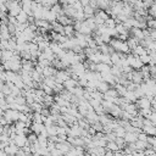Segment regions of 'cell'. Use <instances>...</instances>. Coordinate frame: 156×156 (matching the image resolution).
I'll return each instance as SVG.
<instances>
[{
  "mask_svg": "<svg viewBox=\"0 0 156 156\" xmlns=\"http://www.w3.org/2000/svg\"><path fill=\"white\" fill-rule=\"evenodd\" d=\"M126 43H127V45L129 46V49L132 50V49H134V48L139 44V40H138L136 38H134V37H132V35H130V37H128V38H127V41H126Z\"/></svg>",
  "mask_w": 156,
  "mask_h": 156,
  "instance_id": "23",
  "label": "cell"
},
{
  "mask_svg": "<svg viewBox=\"0 0 156 156\" xmlns=\"http://www.w3.org/2000/svg\"><path fill=\"white\" fill-rule=\"evenodd\" d=\"M141 130L145 132L147 135H156V126H144Z\"/></svg>",
  "mask_w": 156,
  "mask_h": 156,
  "instance_id": "24",
  "label": "cell"
},
{
  "mask_svg": "<svg viewBox=\"0 0 156 156\" xmlns=\"http://www.w3.org/2000/svg\"><path fill=\"white\" fill-rule=\"evenodd\" d=\"M28 17H29V15L27 12H24L23 10H21V12L16 16L18 23H26V22H28Z\"/></svg>",
  "mask_w": 156,
  "mask_h": 156,
  "instance_id": "22",
  "label": "cell"
},
{
  "mask_svg": "<svg viewBox=\"0 0 156 156\" xmlns=\"http://www.w3.org/2000/svg\"><path fill=\"white\" fill-rule=\"evenodd\" d=\"M74 28H73V24H67V26H63V34L68 38L73 37L74 35Z\"/></svg>",
  "mask_w": 156,
  "mask_h": 156,
  "instance_id": "19",
  "label": "cell"
},
{
  "mask_svg": "<svg viewBox=\"0 0 156 156\" xmlns=\"http://www.w3.org/2000/svg\"><path fill=\"white\" fill-rule=\"evenodd\" d=\"M147 12H149V15H150L151 17L156 18V4H155V2H154V4L147 9Z\"/></svg>",
  "mask_w": 156,
  "mask_h": 156,
  "instance_id": "38",
  "label": "cell"
},
{
  "mask_svg": "<svg viewBox=\"0 0 156 156\" xmlns=\"http://www.w3.org/2000/svg\"><path fill=\"white\" fill-rule=\"evenodd\" d=\"M35 34H37V30H33L29 26L26 27V28L23 29V32H22V35H23V38H24L26 41H32L33 38L35 37Z\"/></svg>",
  "mask_w": 156,
  "mask_h": 156,
  "instance_id": "6",
  "label": "cell"
},
{
  "mask_svg": "<svg viewBox=\"0 0 156 156\" xmlns=\"http://www.w3.org/2000/svg\"><path fill=\"white\" fill-rule=\"evenodd\" d=\"M56 21L58 22V23H61L62 26H67V24H73V18H71V17H68L67 15H65V13H61V15H57V17H56Z\"/></svg>",
  "mask_w": 156,
  "mask_h": 156,
  "instance_id": "7",
  "label": "cell"
},
{
  "mask_svg": "<svg viewBox=\"0 0 156 156\" xmlns=\"http://www.w3.org/2000/svg\"><path fill=\"white\" fill-rule=\"evenodd\" d=\"M104 24H105L107 28H115L116 24H117V22H116V18H113V17H108V18L105 21Z\"/></svg>",
  "mask_w": 156,
  "mask_h": 156,
  "instance_id": "32",
  "label": "cell"
},
{
  "mask_svg": "<svg viewBox=\"0 0 156 156\" xmlns=\"http://www.w3.org/2000/svg\"><path fill=\"white\" fill-rule=\"evenodd\" d=\"M5 118H6V121H7V123L10 124V123H12V122H16V121H18V116H20V111L18 110H13V108H7V110H5L4 111V115H2Z\"/></svg>",
  "mask_w": 156,
  "mask_h": 156,
  "instance_id": "2",
  "label": "cell"
},
{
  "mask_svg": "<svg viewBox=\"0 0 156 156\" xmlns=\"http://www.w3.org/2000/svg\"><path fill=\"white\" fill-rule=\"evenodd\" d=\"M45 126H44V123H38V122H32L30 123V130L33 132V133H35V134H40V132H41V129L44 128Z\"/></svg>",
  "mask_w": 156,
  "mask_h": 156,
  "instance_id": "15",
  "label": "cell"
},
{
  "mask_svg": "<svg viewBox=\"0 0 156 156\" xmlns=\"http://www.w3.org/2000/svg\"><path fill=\"white\" fill-rule=\"evenodd\" d=\"M124 141L128 144V143H135L138 140V134L134 133V132H126L124 134Z\"/></svg>",
  "mask_w": 156,
  "mask_h": 156,
  "instance_id": "12",
  "label": "cell"
},
{
  "mask_svg": "<svg viewBox=\"0 0 156 156\" xmlns=\"http://www.w3.org/2000/svg\"><path fill=\"white\" fill-rule=\"evenodd\" d=\"M115 141H116V144L118 145L119 149H124V147H126V144H127V143L124 141V138H122V136H116Z\"/></svg>",
  "mask_w": 156,
  "mask_h": 156,
  "instance_id": "36",
  "label": "cell"
},
{
  "mask_svg": "<svg viewBox=\"0 0 156 156\" xmlns=\"http://www.w3.org/2000/svg\"><path fill=\"white\" fill-rule=\"evenodd\" d=\"M21 65H22V69L28 71V72H32L34 69L35 62L33 60H22L21 61Z\"/></svg>",
  "mask_w": 156,
  "mask_h": 156,
  "instance_id": "10",
  "label": "cell"
},
{
  "mask_svg": "<svg viewBox=\"0 0 156 156\" xmlns=\"http://www.w3.org/2000/svg\"><path fill=\"white\" fill-rule=\"evenodd\" d=\"M56 72H57V69L54 67V66H46V67H44L43 68V76L44 77H50V76H55L56 74Z\"/></svg>",
  "mask_w": 156,
  "mask_h": 156,
  "instance_id": "13",
  "label": "cell"
},
{
  "mask_svg": "<svg viewBox=\"0 0 156 156\" xmlns=\"http://www.w3.org/2000/svg\"><path fill=\"white\" fill-rule=\"evenodd\" d=\"M27 140H28V143L32 145V144H35L37 141H38V134H35V133H30V134H28V136H27Z\"/></svg>",
  "mask_w": 156,
  "mask_h": 156,
  "instance_id": "35",
  "label": "cell"
},
{
  "mask_svg": "<svg viewBox=\"0 0 156 156\" xmlns=\"http://www.w3.org/2000/svg\"><path fill=\"white\" fill-rule=\"evenodd\" d=\"M5 151H6V154L9 155H15L16 152H17V150H18V146L16 145V144H13V143H11V144H9V145H6L5 146V149H4Z\"/></svg>",
  "mask_w": 156,
  "mask_h": 156,
  "instance_id": "21",
  "label": "cell"
},
{
  "mask_svg": "<svg viewBox=\"0 0 156 156\" xmlns=\"http://www.w3.org/2000/svg\"><path fill=\"white\" fill-rule=\"evenodd\" d=\"M143 65H144V63L141 62V60L139 58V56H135V58H134V61L132 62L130 67H132V68H134V69H140Z\"/></svg>",
  "mask_w": 156,
  "mask_h": 156,
  "instance_id": "29",
  "label": "cell"
},
{
  "mask_svg": "<svg viewBox=\"0 0 156 156\" xmlns=\"http://www.w3.org/2000/svg\"><path fill=\"white\" fill-rule=\"evenodd\" d=\"M108 45H110L115 51H119V52H123V54L130 52V49H129V46L127 45V43H126L124 40L118 39V38L111 39L110 43H108Z\"/></svg>",
  "mask_w": 156,
  "mask_h": 156,
  "instance_id": "1",
  "label": "cell"
},
{
  "mask_svg": "<svg viewBox=\"0 0 156 156\" xmlns=\"http://www.w3.org/2000/svg\"><path fill=\"white\" fill-rule=\"evenodd\" d=\"M100 62H104V63H107V65H112V62H111V57H110V55H107V54H102L101 52V56H100Z\"/></svg>",
  "mask_w": 156,
  "mask_h": 156,
  "instance_id": "33",
  "label": "cell"
},
{
  "mask_svg": "<svg viewBox=\"0 0 156 156\" xmlns=\"http://www.w3.org/2000/svg\"><path fill=\"white\" fill-rule=\"evenodd\" d=\"M147 118H150L151 122L154 123V126H156V111H151V113H150V116Z\"/></svg>",
  "mask_w": 156,
  "mask_h": 156,
  "instance_id": "40",
  "label": "cell"
},
{
  "mask_svg": "<svg viewBox=\"0 0 156 156\" xmlns=\"http://www.w3.org/2000/svg\"><path fill=\"white\" fill-rule=\"evenodd\" d=\"M15 54V51L13 50H9V49H5V50H2V55H1V60L2 61H7V60H10L11 58V56Z\"/></svg>",
  "mask_w": 156,
  "mask_h": 156,
  "instance_id": "25",
  "label": "cell"
},
{
  "mask_svg": "<svg viewBox=\"0 0 156 156\" xmlns=\"http://www.w3.org/2000/svg\"><path fill=\"white\" fill-rule=\"evenodd\" d=\"M110 69H111V66L107 65V63H104V62L96 63V71L100 72V73H102V72H110Z\"/></svg>",
  "mask_w": 156,
  "mask_h": 156,
  "instance_id": "20",
  "label": "cell"
},
{
  "mask_svg": "<svg viewBox=\"0 0 156 156\" xmlns=\"http://www.w3.org/2000/svg\"><path fill=\"white\" fill-rule=\"evenodd\" d=\"M122 108L118 106V105H116V104H113L112 105V107L108 110V113L111 115V116H113V117H121V115H122Z\"/></svg>",
  "mask_w": 156,
  "mask_h": 156,
  "instance_id": "14",
  "label": "cell"
},
{
  "mask_svg": "<svg viewBox=\"0 0 156 156\" xmlns=\"http://www.w3.org/2000/svg\"><path fill=\"white\" fill-rule=\"evenodd\" d=\"M62 84H63V88H65V89H67L68 91H71V90H72L74 87L79 85V84H78V79L72 78V77H69V78H68L67 80H65Z\"/></svg>",
  "mask_w": 156,
  "mask_h": 156,
  "instance_id": "8",
  "label": "cell"
},
{
  "mask_svg": "<svg viewBox=\"0 0 156 156\" xmlns=\"http://www.w3.org/2000/svg\"><path fill=\"white\" fill-rule=\"evenodd\" d=\"M112 1H115V2H118V1H121V0H112Z\"/></svg>",
  "mask_w": 156,
  "mask_h": 156,
  "instance_id": "42",
  "label": "cell"
},
{
  "mask_svg": "<svg viewBox=\"0 0 156 156\" xmlns=\"http://www.w3.org/2000/svg\"><path fill=\"white\" fill-rule=\"evenodd\" d=\"M106 149H108V150H111V151H113V152H116V151L119 150V147H118V145L116 144L115 140H108L107 144H106Z\"/></svg>",
  "mask_w": 156,
  "mask_h": 156,
  "instance_id": "28",
  "label": "cell"
},
{
  "mask_svg": "<svg viewBox=\"0 0 156 156\" xmlns=\"http://www.w3.org/2000/svg\"><path fill=\"white\" fill-rule=\"evenodd\" d=\"M110 88V84L107 83V82H105V80H98V84H96V89L99 90V91H101L102 94L104 93H106L107 91V89Z\"/></svg>",
  "mask_w": 156,
  "mask_h": 156,
  "instance_id": "17",
  "label": "cell"
},
{
  "mask_svg": "<svg viewBox=\"0 0 156 156\" xmlns=\"http://www.w3.org/2000/svg\"><path fill=\"white\" fill-rule=\"evenodd\" d=\"M139 58L141 60V62L144 63V65H149L150 63V60H151V57H150V55L146 52V54H143V55H140L139 56Z\"/></svg>",
  "mask_w": 156,
  "mask_h": 156,
  "instance_id": "37",
  "label": "cell"
},
{
  "mask_svg": "<svg viewBox=\"0 0 156 156\" xmlns=\"http://www.w3.org/2000/svg\"><path fill=\"white\" fill-rule=\"evenodd\" d=\"M147 136H149V135H147L145 132H143V130H141L140 133H138V139H139V140H144V141H146V140H147Z\"/></svg>",
  "mask_w": 156,
  "mask_h": 156,
  "instance_id": "39",
  "label": "cell"
},
{
  "mask_svg": "<svg viewBox=\"0 0 156 156\" xmlns=\"http://www.w3.org/2000/svg\"><path fill=\"white\" fill-rule=\"evenodd\" d=\"M113 132L116 133L117 136H122V138H123L124 134H126V129H124V127H122V126H117Z\"/></svg>",
  "mask_w": 156,
  "mask_h": 156,
  "instance_id": "34",
  "label": "cell"
},
{
  "mask_svg": "<svg viewBox=\"0 0 156 156\" xmlns=\"http://www.w3.org/2000/svg\"><path fill=\"white\" fill-rule=\"evenodd\" d=\"M10 136H11L13 144H16L18 147H23L28 143L27 135H24V134H13V135H10Z\"/></svg>",
  "mask_w": 156,
  "mask_h": 156,
  "instance_id": "3",
  "label": "cell"
},
{
  "mask_svg": "<svg viewBox=\"0 0 156 156\" xmlns=\"http://www.w3.org/2000/svg\"><path fill=\"white\" fill-rule=\"evenodd\" d=\"M132 51V54L133 55H135V56H140V55H143V54H146L147 51H146V48H144L143 45H140V44H138L134 49H132L130 50Z\"/></svg>",
  "mask_w": 156,
  "mask_h": 156,
  "instance_id": "16",
  "label": "cell"
},
{
  "mask_svg": "<svg viewBox=\"0 0 156 156\" xmlns=\"http://www.w3.org/2000/svg\"><path fill=\"white\" fill-rule=\"evenodd\" d=\"M115 89L117 90V93H118L119 96H123V95L126 94V91H127V88H126L124 85L119 84V83H116V84H115Z\"/></svg>",
  "mask_w": 156,
  "mask_h": 156,
  "instance_id": "30",
  "label": "cell"
},
{
  "mask_svg": "<svg viewBox=\"0 0 156 156\" xmlns=\"http://www.w3.org/2000/svg\"><path fill=\"white\" fill-rule=\"evenodd\" d=\"M112 119H113V118H111V116H108V115H106V113L99 115V122H101L104 126L107 124V123H110Z\"/></svg>",
  "mask_w": 156,
  "mask_h": 156,
  "instance_id": "27",
  "label": "cell"
},
{
  "mask_svg": "<svg viewBox=\"0 0 156 156\" xmlns=\"http://www.w3.org/2000/svg\"><path fill=\"white\" fill-rule=\"evenodd\" d=\"M1 117H2V113H0V118H1Z\"/></svg>",
  "mask_w": 156,
  "mask_h": 156,
  "instance_id": "43",
  "label": "cell"
},
{
  "mask_svg": "<svg viewBox=\"0 0 156 156\" xmlns=\"http://www.w3.org/2000/svg\"><path fill=\"white\" fill-rule=\"evenodd\" d=\"M129 30H130V34H132V37L136 38L138 40H141V39H144V38H145V37H144V33H143V29H141V28H138V27H133V28H130Z\"/></svg>",
  "mask_w": 156,
  "mask_h": 156,
  "instance_id": "11",
  "label": "cell"
},
{
  "mask_svg": "<svg viewBox=\"0 0 156 156\" xmlns=\"http://www.w3.org/2000/svg\"><path fill=\"white\" fill-rule=\"evenodd\" d=\"M135 105L138 106V108H150L151 107V100L147 96H141V98L136 99Z\"/></svg>",
  "mask_w": 156,
  "mask_h": 156,
  "instance_id": "5",
  "label": "cell"
},
{
  "mask_svg": "<svg viewBox=\"0 0 156 156\" xmlns=\"http://www.w3.org/2000/svg\"><path fill=\"white\" fill-rule=\"evenodd\" d=\"M85 119H87V121L89 122V124L91 126L93 123H95V122L99 121V115H98L94 110H90V111L87 112V115H85Z\"/></svg>",
  "mask_w": 156,
  "mask_h": 156,
  "instance_id": "9",
  "label": "cell"
},
{
  "mask_svg": "<svg viewBox=\"0 0 156 156\" xmlns=\"http://www.w3.org/2000/svg\"><path fill=\"white\" fill-rule=\"evenodd\" d=\"M123 98L128 101V102H135L136 101V95L134 94V90H127L126 91V94L123 95Z\"/></svg>",
  "mask_w": 156,
  "mask_h": 156,
  "instance_id": "18",
  "label": "cell"
},
{
  "mask_svg": "<svg viewBox=\"0 0 156 156\" xmlns=\"http://www.w3.org/2000/svg\"><path fill=\"white\" fill-rule=\"evenodd\" d=\"M69 77H71V72L68 69H57V72L55 74V80L57 83H63Z\"/></svg>",
  "mask_w": 156,
  "mask_h": 156,
  "instance_id": "4",
  "label": "cell"
},
{
  "mask_svg": "<svg viewBox=\"0 0 156 156\" xmlns=\"http://www.w3.org/2000/svg\"><path fill=\"white\" fill-rule=\"evenodd\" d=\"M50 10L51 11H54L56 15H61V13H63V10H62V6L58 4V2H56V4H54L51 7H50Z\"/></svg>",
  "mask_w": 156,
  "mask_h": 156,
  "instance_id": "31",
  "label": "cell"
},
{
  "mask_svg": "<svg viewBox=\"0 0 156 156\" xmlns=\"http://www.w3.org/2000/svg\"><path fill=\"white\" fill-rule=\"evenodd\" d=\"M2 72H4V66L0 65V73H2Z\"/></svg>",
  "mask_w": 156,
  "mask_h": 156,
  "instance_id": "41",
  "label": "cell"
},
{
  "mask_svg": "<svg viewBox=\"0 0 156 156\" xmlns=\"http://www.w3.org/2000/svg\"><path fill=\"white\" fill-rule=\"evenodd\" d=\"M29 107H30V110H32L33 112H40L41 108H43V104H41V102L33 101V102L29 105Z\"/></svg>",
  "mask_w": 156,
  "mask_h": 156,
  "instance_id": "26",
  "label": "cell"
}]
</instances>
